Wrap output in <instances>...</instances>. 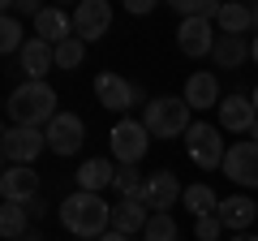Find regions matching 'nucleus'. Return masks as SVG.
Instances as JSON below:
<instances>
[{
	"label": "nucleus",
	"mask_w": 258,
	"mask_h": 241,
	"mask_svg": "<svg viewBox=\"0 0 258 241\" xmlns=\"http://www.w3.org/2000/svg\"><path fill=\"white\" fill-rule=\"evenodd\" d=\"M60 224H64V232H74V237L99 241L103 232H112V207L103 203L99 194L74 190L69 198H60Z\"/></svg>",
	"instance_id": "obj_1"
},
{
	"label": "nucleus",
	"mask_w": 258,
	"mask_h": 241,
	"mask_svg": "<svg viewBox=\"0 0 258 241\" xmlns=\"http://www.w3.org/2000/svg\"><path fill=\"white\" fill-rule=\"evenodd\" d=\"M9 125H26V130H47L56 120V91L47 82H22L5 103Z\"/></svg>",
	"instance_id": "obj_2"
},
{
	"label": "nucleus",
	"mask_w": 258,
	"mask_h": 241,
	"mask_svg": "<svg viewBox=\"0 0 258 241\" xmlns=\"http://www.w3.org/2000/svg\"><path fill=\"white\" fill-rule=\"evenodd\" d=\"M189 103L185 99H151L147 103V112H142V125H147V134L151 138H185V134H189Z\"/></svg>",
	"instance_id": "obj_3"
},
{
	"label": "nucleus",
	"mask_w": 258,
	"mask_h": 241,
	"mask_svg": "<svg viewBox=\"0 0 258 241\" xmlns=\"http://www.w3.org/2000/svg\"><path fill=\"white\" fill-rule=\"evenodd\" d=\"M47 151V134L43 130H26V125H9L0 134V155L9 168H30L39 155Z\"/></svg>",
	"instance_id": "obj_4"
},
{
	"label": "nucleus",
	"mask_w": 258,
	"mask_h": 241,
	"mask_svg": "<svg viewBox=\"0 0 258 241\" xmlns=\"http://www.w3.org/2000/svg\"><path fill=\"white\" fill-rule=\"evenodd\" d=\"M185 151H189V159L198 168H207V172H211V168H224V155H228L220 125H207V120L189 125V134H185Z\"/></svg>",
	"instance_id": "obj_5"
},
{
	"label": "nucleus",
	"mask_w": 258,
	"mask_h": 241,
	"mask_svg": "<svg viewBox=\"0 0 258 241\" xmlns=\"http://www.w3.org/2000/svg\"><path fill=\"white\" fill-rule=\"evenodd\" d=\"M108 142H112V155L120 159V168H134L142 155H147L151 134H147V125H142V120H116V125H112V134H108Z\"/></svg>",
	"instance_id": "obj_6"
},
{
	"label": "nucleus",
	"mask_w": 258,
	"mask_h": 241,
	"mask_svg": "<svg viewBox=\"0 0 258 241\" xmlns=\"http://www.w3.org/2000/svg\"><path fill=\"white\" fill-rule=\"evenodd\" d=\"M43 134H47V151H52V155H78L82 142H86V125L74 112H56V120Z\"/></svg>",
	"instance_id": "obj_7"
},
{
	"label": "nucleus",
	"mask_w": 258,
	"mask_h": 241,
	"mask_svg": "<svg viewBox=\"0 0 258 241\" xmlns=\"http://www.w3.org/2000/svg\"><path fill=\"white\" fill-rule=\"evenodd\" d=\"M215 43H220V35H215V26L207 18H181V26H176V47H181L189 61L211 56Z\"/></svg>",
	"instance_id": "obj_8"
},
{
	"label": "nucleus",
	"mask_w": 258,
	"mask_h": 241,
	"mask_svg": "<svg viewBox=\"0 0 258 241\" xmlns=\"http://www.w3.org/2000/svg\"><path fill=\"white\" fill-rule=\"evenodd\" d=\"M224 176L245 190H258V142H232L224 155Z\"/></svg>",
	"instance_id": "obj_9"
},
{
	"label": "nucleus",
	"mask_w": 258,
	"mask_h": 241,
	"mask_svg": "<svg viewBox=\"0 0 258 241\" xmlns=\"http://www.w3.org/2000/svg\"><path fill=\"white\" fill-rule=\"evenodd\" d=\"M112 26V5L108 0H82L74 9V35L82 39V43H95V39H103Z\"/></svg>",
	"instance_id": "obj_10"
},
{
	"label": "nucleus",
	"mask_w": 258,
	"mask_h": 241,
	"mask_svg": "<svg viewBox=\"0 0 258 241\" xmlns=\"http://www.w3.org/2000/svg\"><path fill=\"white\" fill-rule=\"evenodd\" d=\"M185 194V186L176 181L168 168H159V172L147 176V190H142V207H147L151 215H164L168 207H176V198Z\"/></svg>",
	"instance_id": "obj_11"
},
{
	"label": "nucleus",
	"mask_w": 258,
	"mask_h": 241,
	"mask_svg": "<svg viewBox=\"0 0 258 241\" xmlns=\"http://www.w3.org/2000/svg\"><path fill=\"white\" fill-rule=\"evenodd\" d=\"M0 198L30 207L39 198V172L35 168H5V172H0Z\"/></svg>",
	"instance_id": "obj_12"
},
{
	"label": "nucleus",
	"mask_w": 258,
	"mask_h": 241,
	"mask_svg": "<svg viewBox=\"0 0 258 241\" xmlns=\"http://www.w3.org/2000/svg\"><path fill=\"white\" fill-rule=\"evenodd\" d=\"M215 215H220L224 232L237 237V232H249V224L258 220V203H254V198H245V194H232V198H220Z\"/></svg>",
	"instance_id": "obj_13"
},
{
	"label": "nucleus",
	"mask_w": 258,
	"mask_h": 241,
	"mask_svg": "<svg viewBox=\"0 0 258 241\" xmlns=\"http://www.w3.org/2000/svg\"><path fill=\"white\" fill-rule=\"evenodd\" d=\"M95 95H99V103L112 108V112H125L134 99H142V91L134 82H125L120 74H99L95 78Z\"/></svg>",
	"instance_id": "obj_14"
},
{
	"label": "nucleus",
	"mask_w": 258,
	"mask_h": 241,
	"mask_svg": "<svg viewBox=\"0 0 258 241\" xmlns=\"http://www.w3.org/2000/svg\"><path fill=\"white\" fill-rule=\"evenodd\" d=\"M258 120V108L249 95H228V99H220V130L228 134H249Z\"/></svg>",
	"instance_id": "obj_15"
},
{
	"label": "nucleus",
	"mask_w": 258,
	"mask_h": 241,
	"mask_svg": "<svg viewBox=\"0 0 258 241\" xmlns=\"http://www.w3.org/2000/svg\"><path fill=\"white\" fill-rule=\"evenodd\" d=\"M35 39H43V43H64V39H74V13L64 9H52V5H43L35 18Z\"/></svg>",
	"instance_id": "obj_16"
},
{
	"label": "nucleus",
	"mask_w": 258,
	"mask_h": 241,
	"mask_svg": "<svg viewBox=\"0 0 258 241\" xmlns=\"http://www.w3.org/2000/svg\"><path fill=\"white\" fill-rule=\"evenodd\" d=\"M18 61H22V69H26V82H43L56 69V47L43 43V39H26V47H22Z\"/></svg>",
	"instance_id": "obj_17"
},
{
	"label": "nucleus",
	"mask_w": 258,
	"mask_h": 241,
	"mask_svg": "<svg viewBox=\"0 0 258 241\" xmlns=\"http://www.w3.org/2000/svg\"><path fill=\"white\" fill-rule=\"evenodd\" d=\"M78 190H86V194H99V190L116 186V164L112 159H86L82 168H78Z\"/></svg>",
	"instance_id": "obj_18"
},
{
	"label": "nucleus",
	"mask_w": 258,
	"mask_h": 241,
	"mask_svg": "<svg viewBox=\"0 0 258 241\" xmlns=\"http://www.w3.org/2000/svg\"><path fill=\"white\" fill-rule=\"evenodd\" d=\"M185 103H189L194 112L203 108H220V82H215V74H194L189 82H185Z\"/></svg>",
	"instance_id": "obj_19"
},
{
	"label": "nucleus",
	"mask_w": 258,
	"mask_h": 241,
	"mask_svg": "<svg viewBox=\"0 0 258 241\" xmlns=\"http://www.w3.org/2000/svg\"><path fill=\"white\" fill-rule=\"evenodd\" d=\"M215 26H220V35L245 39L249 30H254V13H249V5H237V0H224V5H220V18H215Z\"/></svg>",
	"instance_id": "obj_20"
},
{
	"label": "nucleus",
	"mask_w": 258,
	"mask_h": 241,
	"mask_svg": "<svg viewBox=\"0 0 258 241\" xmlns=\"http://www.w3.org/2000/svg\"><path fill=\"white\" fill-rule=\"evenodd\" d=\"M151 220V211L142 203H125L120 198L116 207H112V232H120V237H134V232H142Z\"/></svg>",
	"instance_id": "obj_21"
},
{
	"label": "nucleus",
	"mask_w": 258,
	"mask_h": 241,
	"mask_svg": "<svg viewBox=\"0 0 258 241\" xmlns=\"http://www.w3.org/2000/svg\"><path fill=\"white\" fill-rule=\"evenodd\" d=\"M181 203L189 207V215L198 220V215H215V207H220V198H215L211 186H203V181H194V186H185Z\"/></svg>",
	"instance_id": "obj_22"
},
{
	"label": "nucleus",
	"mask_w": 258,
	"mask_h": 241,
	"mask_svg": "<svg viewBox=\"0 0 258 241\" xmlns=\"http://www.w3.org/2000/svg\"><path fill=\"white\" fill-rule=\"evenodd\" d=\"M249 56V43L245 39H232V35H220V43H215V52H211V61L220 69H237L241 61Z\"/></svg>",
	"instance_id": "obj_23"
},
{
	"label": "nucleus",
	"mask_w": 258,
	"mask_h": 241,
	"mask_svg": "<svg viewBox=\"0 0 258 241\" xmlns=\"http://www.w3.org/2000/svg\"><path fill=\"white\" fill-rule=\"evenodd\" d=\"M0 237H26V207L22 203H5L0 207Z\"/></svg>",
	"instance_id": "obj_24"
},
{
	"label": "nucleus",
	"mask_w": 258,
	"mask_h": 241,
	"mask_svg": "<svg viewBox=\"0 0 258 241\" xmlns=\"http://www.w3.org/2000/svg\"><path fill=\"white\" fill-rule=\"evenodd\" d=\"M22 47H26V35H22V22L5 13V18H0V52H5V56H13V52H18V56H22Z\"/></svg>",
	"instance_id": "obj_25"
},
{
	"label": "nucleus",
	"mask_w": 258,
	"mask_h": 241,
	"mask_svg": "<svg viewBox=\"0 0 258 241\" xmlns=\"http://www.w3.org/2000/svg\"><path fill=\"white\" fill-rule=\"evenodd\" d=\"M220 5L224 0H172V9L181 13V18H207V22L220 18Z\"/></svg>",
	"instance_id": "obj_26"
},
{
	"label": "nucleus",
	"mask_w": 258,
	"mask_h": 241,
	"mask_svg": "<svg viewBox=\"0 0 258 241\" xmlns=\"http://www.w3.org/2000/svg\"><path fill=\"white\" fill-rule=\"evenodd\" d=\"M116 190L125 203H142V190H147V176H138L134 168H116Z\"/></svg>",
	"instance_id": "obj_27"
},
{
	"label": "nucleus",
	"mask_w": 258,
	"mask_h": 241,
	"mask_svg": "<svg viewBox=\"0 0 258 241\" xmlns=\"http://www.w3.org/2000/svg\"><path fill=\"white\" fill-rule=\"evenodd\" d=\"M86 61V43L82 39H64V43H56V69H78Z\"/></svg>",
	"instance_id": "obj_28"
},
{
	"label": "nucleus",
	"mask_w": 258,
	"mask_h": 241,
	"mask_svg": "<svg viewBox=\"0 0 258 241\" xmlns=\"http://www.w3.org/2000/svg\"><path fill=\"white\" fill-rule=\"evenodd\" d=\"M142 237H147V241H176V220H172V215H151V220H147V228H142Z\"/></svg>",
	"instance_id": "obj_29"
},
{
	"label": "nucleus",
	"mask_w": 258,
	"mask_h": 241,
	"mask_svg": "<svg viewBox=\"0 0 258 241\" xmlns=\"http://www.w3.org/2000/svg\"><path fill=\"white\" fill-rule=\"evenodd\" d=\"M194 237H198V241H220L224 237L220 215H198V220H194Z\"/></svg>",
	"instance_id": "obj_30"
},
{
	"label": "nucleus",
	"mask_w": 258,
	"mask_h": 241,
	"mask_svg": "<svg viewBox=\"0 0 258 241\" xmlns=\"http://www.w3.org/2000/svg\"><path fill=\"white\" fill-rule=\"evenodd\" d=\"M39 9H43V5H35V0H5V13H9V18H18V13L39 18Z\"/></svg>",
	"instance_id": "obj_31"
},
{
	"label": "nucleus",
	"mask_w": 258,
	"mask_h": 241,
	"mask_svg": "<svg viewBox=\"0 0 258 241\" xmlns=\"http://www.w3.org/2000/svg\"><path fill=\"white\" fill-rule=\"evenodd\" d=\"M129 5V13H138V18H147L151 9H155V0H125Z\"/></svg>",
	"instance_id": "obj_32"
},
{
	"label": "nucleus",
	"mask_w": 258,
	"mask_h": 241,
	"mask_svg": "<svg viewBox=\"0 0 258 241\" xmlns=\"http://www.w3.org/2000/svg\"><path fill=\"white\" fill-rule=\"evenodd\" d=\"M99 241H129V237H120V232H103Z\"/></svg>",
	"instance_id": "obj_33"
},
{
	"label": "nucleus",
	"mask_w": 258,
	"mask_h": 241,
	"mask_svg": "<svg viewBox=\"0 0 258 241\" xmlns=\"http://www.w3.org/2000/svg\"><path fill=\"white\" fill-rule=\"evenodd\" d=\"M232 241H258V237H254V232H237V237H232Z\"/></svg>",
	"instance_id": "obj_34"
},
{
	"label": "nucleus",
	"mask_w": 258,
	"mask_h": 241,
	"mask_svg": "<svg viewBox=\"0 0 258 241\" xmlns=\"http://www.w3.org/2000/svg\"><path fill=\"white\" fill-rule=\"evenodd\" d=\"M249 13H254V35H258V5H249Z\"/></svg>",
	"instance_id": "obj_35"
},
{
	"label": "nucleus",
	"mask_w": 258,
	"mask_h": 241,
	"mask_svg": "<svg viewBox=\"0 0 258 241\" xmlns=\"http://www.w3.org/2000/svg\"><path fill=\"white\" fill-rule=\"evenodd\" d=\"M249 56H254V61H258V35H254V43H249Z\"/></svg>",
	"instance_id": "obj_36"
},
{
	"label": "nucleus",
	"mask_w": 258,
	"mask_h": 241,
	"mask_svg": "<svg viewBox=\"0 0 258 241\" xmlns=\"http://www.w3.org/2000/svg\"><path fill=\"white\" fill-rule=\"evenodd\" d=\"M249 142H258V120H254V130H249Z\"/></svg>",
	"instance_id": "obj_37"
},
{
	"label": "nucleus",
	"mask_w": 258,
	"mask_h": 241,
	"mask_svg": "<svg viewBox=\"0 0 258 241\" xmlns=\"http://www.w3.org/2000/svg\"><path fill=\"white\" fill-rule=\"evenodd\" d=\"M249 99H254V108H258V86H254V95H249Z\"/></svg>",
	"instance_id": "obj_38"
}]
</instances>
